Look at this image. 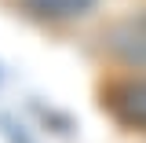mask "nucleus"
I'll return each mask as SVG.
<instances>
[{
  "label": "nucleus",
  "instance_id": "1",
  "mask_svg": "<svg viewBox=\"0 0 146 143\" xmlns=\"http://www.w3.org/2000/svg\"><path fill=\"white\" fill-rule=\"evenodd\" d=\"M110 107H113V114L121 121L146 128V77H135V81L117 85L110 92Z\"/></svg>",
  "mask_w": 146,
  "mask_h": 143
},
{
  "label": "nucleus",
  "instance_id": "2",
  "mask_svg": "<svg viewBox=\"0 0 146 143\" xmlns=\"http://www.w3.org/2000/svg\"><path fill=\"white\" fill-rule=\"evenodd\" d=\"M36 15H48V18H70V15H84L95 0H26Z\"/></svg>",
  "mask_w": 146,
  "mask_h": 143
}]
</instances>
